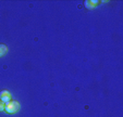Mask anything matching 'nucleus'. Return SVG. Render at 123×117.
I'll use <instances>...</instances> for the list:
<instances>
[{
	"mask_svg": "<svg viewBox=\"0 0 123 117\" xmlns=\"http://www.w3.org/2000/svg\"><path fill=\"white\" fill-rule=\"evenodd\" d=\"M19 110H20V103L16 101H9L5 105V111L8 114H14Z\"/></svg>",
	"mask_w": 123,
	"mask_h": 117,
	"instance_id": "nucleus-1",
	"label": "nucleus"
},
{
	"mask_svg": "<svg viewBox=\"0 0 123 117\" xmlns=\"http://www.w3.org/2000/svg\"><path fill=\"white\" fill-rule=\"evenodd\" d=\"M0 100H1L3 103H7V102L11 101V94H10V92L7 91V90L0 91Z\"/></svg>",
	"mask_w": 123,
	"mask_h": 117,
	"instance_id": "nucleus-2",
	"label": "nucleus"
},
{
	"mask_svg": "<svg viewBox=\"0 0 123 117\" xmlns=\"http://www.w3.org/2000/svg\"><path fill=\"white\" fill-rule=\"evenodd\" d=\"M7 51H8V48L6 45H2V44L0 45V57L3 56V55L7 53Z\"/></svg>",
	"mask_w": 123,
	"mask_h": 117,
	"instance_id": "nucleus-3",
	"label": "nucleus"
},
{
	"mask_svg": "<svg viewBox=\"0 0 123 117\" xmlns=\"http://www.w3.org/2000/svg\"><path fill=\"white\" fill-rule=\"evenodd\" d=\"M5 105H6V103H3V102L0 100V112L5 111Z\"/></svg>",
	"mask_w": 123,
	"mask_h": 117,
	"instance_id": "nucleus-4",
	"label": "nucleus"
}]
</instances>
